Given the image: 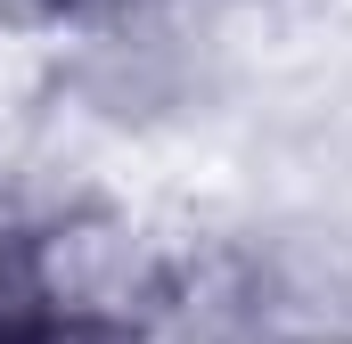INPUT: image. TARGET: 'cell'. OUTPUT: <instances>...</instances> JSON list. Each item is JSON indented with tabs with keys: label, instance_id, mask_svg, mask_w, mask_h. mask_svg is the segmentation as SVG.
<instances>
[{
	"label": "cell",
	"instance_id": "obj_1",
	"mask_svg": "<svg viewBox=\"0 0 352 344\" xmlns=\"http://www.w3.org/2000/svg\"><path fill=\"white\" fill-rule=\"evenodd\" d=\"M164 222H148L123 197H66L33 213V279L50 303V328L74 336H131L164 295Z\"/></svg>",
	"mask_w": 352,
	"mask_h": 344
},
{
	"label": "cell",
	"instance_id": "obj_2",
	"mask_svg": "<svg viewBox=\"0 0 352 344\" xmlns=\"http://www.w3.org/2000/svg\"><path fill=\"white\" fill-rule=\"evenodd\" d=\"M50 336V303H41V279H33V230L16 246H0V344H33Z\"/></svg>",
	"mask_w": 352,
	"mask_h": 344
},
{
	"label": "cell",
	"instance_id": "obj_3",
	"mask_svg": "<svg viewBox=\"0 0 352 344\" xmlns=\"http://www.w3.org/2000/svg\"><path fill=\"white\" fill-rule=\"evenodd\" d=\"M25 230H33V197H25L16 180H0V246H16Z\"/></svg>",
	"mask_w": 352,
	"mask_h": 344
},
{
	"label": "cell",
	"instance_id": "obj_4",
	"mask_svg": "<svg viewBox=\"0 0 352 344\" xmlns=\"http://www.w3.org/2000/svg\"><path fill=\"white\" fill-rule=\"evenodd\" d=\"M278 344H352V328L344 320H320V328H287Z\"/></svg>",
	"mask_w": 352,
	"mask_h": 344
},
{
	"label": "cell",
	"instance_id": "obj_5",
	"mask_svg": "<svg viewBox=\"0 0 352 344\" xmlns=\"http://www.w3.org/2000/svg\"><path fill=\"white\" fill-rule=\"evenodd\" d=\"M33 344H123V336H74V328H50V336H33Z\"/></svg>",
	"mask_w": 352,
	"mask_h": 344
}]
</instances>
